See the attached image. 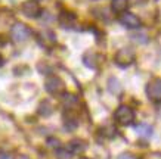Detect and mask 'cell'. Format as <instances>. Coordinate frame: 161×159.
<instances>
[{
	"mask_svg": "<svg viewBox=\"0 0 161 159\" xmlns=\"http://www.w3.org/2000/svg\"><path fill=\"white\" fill-rule=\"evenodd\" d=\"M135 59H136V53H135L133 49L123 47V49H120V50L117 52L114 61H115V63H117L118 66L126 68V66H130V65L135 62Z\"/></svg>",
	"mask_w": 161,
	"mask_h": 159,
	"instance_id": "1",
	"label": "cell"
},
{
	"mask_svg": "<svg viewBox=\"0 0 161 159\" xmlns=\"http://www.w3.org/2000/svg\"><path fill=\"white\" fill-rule=\"evenodd\" d=\"M31 35V29L22 22H16L10 29V37L15 43H24Z\"/></svg>",
	"mask_w": 161,
	"mask_h": 159,
	"instance_id": "2",
	"label": "cell"
},
{
	"mask_svg": "<svg viewBox=\"0 0 161 159\" xmlns=\"http://www.w3.org/2000/svg\"><path fill=\"white\" fill-rule=\"evenodd\" d=\"M114 118H115V121H117L120 125H130V124H133V121H135V112L129 106L123 105L115 111Z\"/></svg>",
	"mask_w": 161,
	"mask_h": 159,
	"instance_id": "3",
	"label": "cell"
},
{
	"mask_svg": "<svg viewBox=\"0 0 161 159\" xmlns=\"http://www.w3.org/2000/svg\"><path fill=\"white\" fill-rule=\"evenodd\" d=\"M147 94L149 97V100H152L154 103H158L161 100V80L160 78H154L152 81L148 82Z\"/></svg>",
	"mask_w": 161,
	"mask_h": 159,
	"instance_id": "4",
	"label": "cell"
},
{
	"mask_svg": "<svg viewBox=\"0 0 161 159\" xmlns=\"http://www.w3.org/2000/svg\"><path fill=\"white\" fill-rule=\"evenodd\" d=\"M46 90L50 93V94H61L65 90V84L59 77L56 75H52L46 80Z\"/></svg>",
	"mask_w": 161,
	"mask_h": 159,
	"instance_id": "5",
	"label": "cell"
},
{
	"mask_svg": "<svg viewBox=\"0 0 161 159\" xmlns=\"http://www.w3.org/2000/svg\"><path fill=\"white\" fill-rule=\"evenodd\" d=\"M22 13L28 18H39L40 13H42V8L40 5L36 2V0H28V2H24L22 5Z\"/></svg>",
	"mask_w": 161,
	"mask_h": 159,
	"instance_id": "6",
	"label": "cell"
},
{
	"mask_svg": "<svg viewBox=\"0 0 161 159\" xmlns=\"http://www.w3.org/2000/svg\"><path fill=\"white\" fill-rule=\"evenodd\" d=\"M120 24L126 28H130V29H135V28H139L141 27V19L137 18L135 13H130V12H124V13L120 16Z\"/></svg>",
	"mask_w": 161,
	"mask_h": 159,
	"instance_id": "7",
	"label": "cell"
},
{
	"mask_svg": "<svg viewBox=\"0 0 161 159\" xmlns=\"http://www.w3.org/2000/svg\"><path fill=\"white\" fill-rule=\"evenodd\" d=\"M135 130H136L137 135L141 137V139H149L152 135V127L149 124H145V122H142V124H137L135 127Z\"/></svg>",
	"mask_w": 161,
	"mask_h": 159,
	"instance_id": "8",
	"label": "cell"
},
{
	"mask_svg": "<svg viewBox=\"0 0 161 159\" xmlns=\"http://www.w3.org/2000/svg\"><path fill=\"white\" fill-rule=\"evenodd\" d=\"M129 8V0H112L111 9L115 13H124Z\"/></svg>",
	"mask_w": 161,
	"mask_h": 159,
	"instance_id": "9",
	"label": "cell"
},
{
	"mask_svg": "<svg viewBox=\"0 0 161 159\" xmlns=\"http://www.w3.org/2000/svg\"><path fill=\"white\" fill-rule=\"evenodd\" d=\"M59 22H61L64 28H71L74 22H75V16H74V13H69V12L68 13H62L59 16Z\"/></svg>",
	"mask_w": 161,
	"mask_h": 159,
	"instance_id": "10",
	"label": "cell"
},
{
	"mask_svg": "<svg viewBox=\"0 0 161 159\" xmlns=\"http://www.w3.org/2000/svg\"><path fill=\"white\" fill-rule=\"evenodd\" d=\"M69 152L71 153H81L84 149H86V146H84L83 141H78V140H73L71 143H69Z\"/></svg>",
	"mask_w": 161,
	"mask_h": 159,
	"instance_id": "11",
	"label": "cell"
},
{
	"mask_svg": "<svg viewBox=\"0 0 161 159\" xmlns=\"http://www.w3.org/2000/svg\"><path fill=\"white\" fill-rule=\"evenodd\" d=\"M108 88H109V92L114 93V94H120L121 93V86H120V81H118L117 78H109V81H108Z\"/></svg>",
	"mask_w": 161,
	"mask_h": 159,
	"instance_id": "12",
	"label": "cell"
},
{
	"mask_svg": "<svg viewBox=\"0 0 161 159\" xmlns=\"http://www.w3.org/2000/svg\"><path fill=\"white\" fill-rule=\"evenodd\" d=\"M95 58H96V56H95V53H90V52L86 53V55L83 56L84 65H86L87 68H92V69H95V68H96V62H95Z\"/></svg>",
	"mask_w": 161,
	"mask_h": 159,
	"instance_id": "13",
	"label": "cell"
},
{
	"mask_svg": "<svg viewBox=\"0 0 161 159\" xmlns=\"http://www.w3.org/2000/svg\"><path fill=\"white\" fill-rule=\"evenodd\" d=\"M71 152L67 149H59L58 150V159H71Z\"/></svg>",
	"mask_w": 161,
	"mask_h": 159,
	"instance_id": "14",
	"label": "cell"
},
{
	"mask_svg": "<svg viewBox=\"0 0 161 159\" xmlns=\"http://www.w3.org/2000/svg\"><path fill=\"white\" fill-rule=\"evenodd\" d=\"M118 159H136V158L132 156V155H129V153H124V155H121V156H118Z\"/></svg>",
	"mask_w": 161,
	"mask_h": 159,
	"instance_id": "15",
	"label": "cell"
},
{
	"mask_svg": "<svg viewBox=\"0 0 161 159\" xmlns=\"http://www.w3.org/2000/svg\"><path fill=\"white\" fill-rule=\"evenodd\" d=\"M16 159H30V158L28 156H25V155H21V156H18Z\"/></svg>",
	"mask_w": 161,
	"mask_h": 159,
	"instance_id": "16",
	"label": "cell"
},
{
	"mask_svg": "<svg viewBox=\"0 0 161 159\" xmlns=\"http://www.w3.org/2000/svg\"><path fill=\"white\" fill-rule=\"evenodd\" d=\"M0 159H12V158H10V156H2Z\"/></svg>",
	"mask_w": 161,
	"mask_h": 159,
	"instance_id": "17",
	"label": "cell"
},
{
	"mask_svg": "<svg viewBox=\"0 0 161 159\" xmlns=\"http://www.w3.org/2000/svg\"><path fill=\"white\" fill-rule=\"evenodd\" d=\"M2 63H3V58H2V55H0V66H2Z\"/></svg>",
	"mask_w": 161,
	"mask_h": 159,
	"instance_id": "18",
	"label": "cell"
},
{
	"mask_svg": "<svg viewBox=\"0 0 161 159\" xmlns=\"http://www.w3.org/2000/svg\"><path fill=\"white\" fill-rule=\"evenodd\" d=\"M80 159H87V158H80Z\"/></svg>",
	"mask_w": 161,
	"mask_h": 159,
	"instance_id": "19",
	"label": "cell"
}]
</instances>
